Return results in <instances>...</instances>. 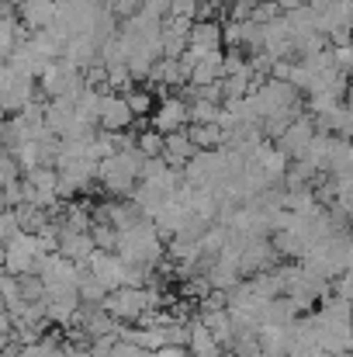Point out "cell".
Masks as SVG:
<instances>
[{
  "label": "cell",
  "mask_w": 353,
  "mask_h": 357,
  "mask_svg": "<svg viewBox=\"0 0 353 357\" xmlns=\"http://www.w3.org/2000/svg\"><path fill=\"white\" fill-rule=\"evenodd\" d=\"M104 309L115 316L118 323H139L142 312L152 309V305H149V288H128V284H121V288H115V291L108 295Z\"/></svg>",
  "instance_id": "obj_1"
},
{
  "label": "cell",
  "mask_w": 353,
  "mask_h": 357,
  "mask_svg": "<svg viewBox=\"0 0 353 357\" xmlns=\"http://www.w3.org/2000/svg\"><path fill=\"white\" fill-rule=\"evenodd\" d=\"M91 274L94 278H101L111 291L115 288H121V271H125V260H121V253H108V250H97L91 260Z\"/></svg>",
  "instance_id": "obj_2"
},
{
  "label": "cell",
  "mask_w": 353,
  "mask_h": 357,
  "mask_svg": "<svg viewBox=\"0 0 353 357\" xmlns=\"http://www.w3.org/2000/svg\"><path fill=\"white\" fill-rule=\"evenodd\" d=\"M59 253L70 260H91L97 253V243L91 233H73V229H59Z\"/></svg>",
  "instance_id": "obj_3"
},
{
  "label": "cell",
  "mask_w": 353,
  "mask_h": 357,
  "mask_svg": "<svg viewBox=\"0 0 353 357\" xmlns=\"http://www.w3.org/2000/svg\"><path fill=\"white\" fill-rule=\"evenodd\" d=\"M104 121H108V125H125V121H128V108H125L121 101H108V105H104Z\"/></svg>",
  "instance_id": "obj_4"
},
{
  "label": "cell",
  "mask_w": 353,
  "mask_h": 357,
  "mask_svg": "<svg viewBox=\"0 0 353 357\" xmlns=\"http://www.w3.org/2000/svg\"><path fill=\"white\" fill-rule=\"evenodd\" d=\"M142 149H146V153H159V149H163L159 135H146V139H142Z\"/></svg>",
  "instance_id": "obj_5"
}]
</instances>
